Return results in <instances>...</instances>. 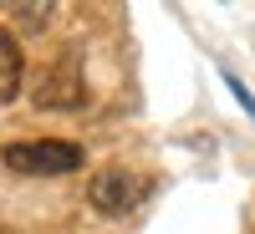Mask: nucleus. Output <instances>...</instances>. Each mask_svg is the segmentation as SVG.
Here are the masks:
<instances>
[{"mask_svg": "<svg viewBox=\"0 0 255 234\" xmlns=\"http://www.w3.org/2000/svg\"><path fill=\"white\" fill-rule=\"evenodd\" d=\"M87 199H92V209H102V214H128V209L143 199V178L128 173V168H102V173L87 183Z\"/></svg>", "mask_w": 255, "mask_h": 234, "instance_id": "3", "label": "nucleus"}, {"mask_svg": "<svg viewBox=\"0 0 255 234\" xmlns=\"http://www.w3.org/2000/svg\"><path fill=\"white\" fill-rule=\"evenodd\" d=\"M20 81H26V56H20L15 36L0 26V102H10L20 92Z\"/></svg>", "mask_w": 255, "mask_h": 234, "instance_id": "4", "label": "nucleus"}, {"mask_svg": "<svg viewBox=\"0 0 255 234\" xmlns=\"http://www.w3.org/2000/svg\"><path fill=\"white\" fill-rule=\"evenodd\" d=\"M5 168L26 178H51V173H77L82 148L61 138H31V143H5Z\"/></svg>", "mask_w": 255, "mask_h": 234, "instance_id": "1", "label": "nucleus"}, {"mask_svg": "<svg viewBox=\"0 0 255 234\" xmlns=\"http://www.w3.org/2000/svg\"><path fill=\"white\" fill-rule=\"evenodd\" d=\"M31 102L36 107H82L87 102V81H82V56L77 51H61L46 72L36 77V87H31Z\"/></svg>", "mask_w": 255, "mask_h": 234, "instance_id": "2", "label": "nucleus"}, {"mask_svg": "<svg viewBox=\"0 0 255 234\" xmlns=\"http://www.w3.org/2000/svg\"><path fill=\"white\" fill-rule=\"evenodd\" d=\"M225 87H230V92H235V97H240V107H245V112L255 117V97L245 92V81H240V77H230V72H225Z\"/></svg>", "mask_w": 255, "mask_h": 234, "instance_id": "5", "label": "nucleus"}]
</instances>
